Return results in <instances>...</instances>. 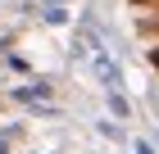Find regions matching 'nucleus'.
<instances>
[{
  "mask_svg": "<svg viewBox=\"0 0 159 154\" xmlns=\"http://www.w3.org/2000/svg\"><path fill=\"white\" fill-rule=\"evenodd\" d=\"M91 68H96V77H100V86H105V91H123V68L109 59V50H105V46L91 55Z\"/></svg>",
  "mask_w": 159,
  "mask_h": 154,
  "instance_id": "nucleus-1",
  "label": "nucleus"
},
{
  "mask_svg": "<svg viewBox=\"0 0 159 154\" xmlns=\"http://www.w3.org/2000/svg\"><path fill=\"white\" fill-rule=\"evenodd\" d=\"M14 100H23V104H46V100H50V86H46V82H32V86H14Z\"/></svg>",
  "mask_w": 159,
  "mask_h": 154,
  "instance_id": "nucleus-2",
  "label": "nucleus"
},
{
  "mask_svg": "<svg viewBox=\"0 0 159 154\" xmlns=\"http://www.w3.org/2000/svg\"><path fill=\"white\" fill-rule=\"evenodd\" d=\"M41 18H46L50 27H64V23H68V9H64V5H46V14H41Z\"/></svg>",
  "mask_w": 159,
  "mask_h": 154,
  "instance_id": "nucleus-3",
  "label": "nucleus"
},
{
  "mask_svg": "<svg viewBox=\"0 0 159 154\" xmlns=\"http://www.w3.org/2000/svg\"><path fill=\"white\" fill-rule=\"evenodd\" d=\"M109 95V109H114V118H127V100H123V91H105Z\"/></svg>",
  "mask_w": 159,
  "mask_h": 154,
  "instance_id": "nucleus-4",
  "label": "nucleus"
},
{
  "mask_svg": "<svg viewBox=\"0 0 159 154\" xmlns=\"http://www.w3.org/2000/svg\"><path fill=\"white\" fill-rule=\"evenodd\" d=\"M96 131H100V136H109V141H123V127H118V122H109V118L96 122Z\"/></svg>",
  "mask_w": 159,
  "mask_h": 154,
  "instance_id": "nucleus-5",
  "label": "nucleus"
},
{
  "mask_svg": "<svg viewBox=\"0 0 159 154\" xmlns=\"http://www.w3.org/2000/svg\"><path fill=\"white\" fill-rule=\"evenodd\" d=\"M132 150L136 154H155V145H150V141H132Z\"/></svg>",
  "mask_w": 159,
  "mask_h": 154,
  "instance_id": "nucleus-6",
  "label": "nucleus"
},
{
  "mask_svg": "<svg viewBox=\"0 0 159 154\" xmlns=\"http://www.w3.org/2000/svg\"><path fill=\"white\" fill-rule=\"evenodd\" d=\"M5 150H9V145H5V141H0V154H5Z\"/></svg>",
  "mask_w": 159,
  "mask_h": 154,
  "instance_id": "nucleus-7",
  "label": "nucleus"
},
{
  "mask_svg": "<svg viewBox=\"0 0 159 154\" xmlns=\"http://www.w3.org/2000/svg\"><path fill=\"white\" fill-rule=\"evenodd\" d=\"M155 141H159V131H155Z\"/></svg>",
  "mask_w": 159,
  "mask_h": 154,
  "instance_id": "nucleus-8",
  "label": "nucleus"
}]
</instances>
